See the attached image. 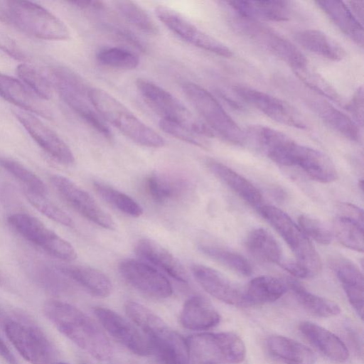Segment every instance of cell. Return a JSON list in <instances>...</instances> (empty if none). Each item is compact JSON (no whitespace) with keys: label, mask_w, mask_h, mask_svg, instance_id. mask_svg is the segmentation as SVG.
<instances>
[{"label":"cell","mask_w":364,"mask_h":364,"mask_svg":"<svg viewBox=\"0 0 364 364\" xmlns=\"http://www.w3.org/2000/svg\"><path fill=\"white\" fill-rule=\"evenodd\" d=\"M159 20L171 31L188 43L219 56L230 58L232 50L218 39L205 33L177 11L164 6L155 9Z\"/></svg>","instance_id":"cell-12"},{"label":"cell","mask_w":364,"mask_h":364,"mask_svg":"<svg viewBox=\"0 0 364 364\" xmlns=\"http://www.w3.org/2000/svg\"><path fill=\"white\" fill-rule=\"evenodd\" d=\"M50 181L62 198L82 217L105 229H115L112 217L73 181L60 175H53Z\"/></svg>","instance_id":"cell-14"},{"label":"cell","mask_w":364,"mask_h":364,"mask_svg":"<svg viewBox=\"0 0 364 364\" xmlns=\"http://www.w3.org/2000/svg\"><path fill=\"white\" fill-rule=\"evenodd\" d=\"M43 311L62 334L92 357L106 360L112 355L108 338L80 309L61 301L49 300L44 304Z\"/></svg>","instance_id":"cell-1"},{"label":"cell","mask_w":364,"mask_h":364,"mask_svg":"<svg viewBox=\"0 0 364 364\" xmlns=\"http://www.w3.org/2000/svg\"><path fill=\"white\" fill-rule=\"evenodd\" d=\"M55 364H68V363H63V362H58V363H55Z\"/></svg>","instance_id":"cell-56"},{"label":"cell","mask_w":364,"mask_h":364,"mask_svg":"<svg viewBox=\"0 0 364 364\" xmlns=\"http://www.w3.org/2000/svg\"><path fill=\"white\" fill-rule=\"evenodd\" d=\"M287 289V284L279 278L271 276L255 277L250 282L245 291L247 306L274 302Z\"/></svg>","instance_id":"cell-35"},{"label":"cell","mask_w":364,"mask_h":364,"mask_svg":"<svg viewBox=\"0 0 364 364\" xmlns=\"http://www.w3.org/2000/svg\"><path fill=\"white\" fill-rule=\"evenodd\" d=\"M50 82L65 104L93 129L108 140L113 135L103 118L92 105L89 91L91 87L73 70L61 66L52 68Z\"/></svg>","instance_id":"cell-5"},{"label":"cell","mask_w":364,"mask_h":364,"mask_svg":"<svg viewBox=\"0 0 364 364\" xmlns=\"http://www.w3.org/2000/svg\"><path fill=\"white\" fill-rule=\"evenodd\" d=\"M69 3L82 10L102 11L105 8V4L101 1L77 0Z\"/></svg>","instance_id":"cell-54"},{"label":"cell","mask_w":364,"mask_h":364,"mask_svg":"<svg viewBox=\"0 0 364 364\" xmlns=\"http://www.w3.org/2000/svg\"><path fill=\"white\" fill-rule=\"evenodd\" d=\"M0 356L7 363V364H19L15 356L0 337Z\"/></svg>","instance_id":"cell-55"},{"label":"cell","mask_w":364,"mask_h":364,"mask_svg":"<svg viewBox=\"0 0 364 364\" xmlns=\"http://www.w3.org/2000/svg\"><path fill=\"white\" fill-rule=\"evenodd\" d=\"M299 226L304 233L318 243L328 245L333 240V233L320 220L302 214L298 218Z\"/></svg>","instance_id":"cell-48"},{"label":"cell","mask_w":364,"mask_h":364,"mask_svg":"<svg viewBox=\"0 0 364 364\" xmlns=\"http://www.w3.org/2000/svg\"><path fill=\"white\" fill-rule=\"evenodd\" d=\"M115 7L122 16L141 31L156 36L159 28L149 14L139 4L132 1H115Z\"/></svg>","instance_id":"cell-41"},{"label":"cell","mask_w":364,"mask_h":364,"mask_svg":"<svg viewBox=\"0 0 364 364\" xmlns=\"http://www.w3.org/2000/svg\"><path fill=\"white\" fill-rule=\"evenodd\" d=\"M338 215L352 220L363 226V210L352 203H339L338 205Z\"/></svg>","instance_id":"cell-51"},{"label":"cell","mask_w":364,"mask_h":364,"mask_svg":"<svg viewBox=\"0 0 364 364\" xmlns=\"http://www.w3.org/2000/svg\"><path fill=\"white\" fill-rule=\"evenodd\" d=\"M122 278L140 292L156 299L171 296L173 289L169 281L149 264L134 259H126L119 264Z\"/></svg>","instance_id":"cell-15"},{"label":"cell","mask_w":364,"mask_h":364,"mask_svg":"<svg viewBox=\"0 0 364 364\" xmlns=\"http://www.w3.org/2000/svg\"><path fill=\"white\" fill-rule=\"evenodd\" d=\"M136 87L146 104L161 117V119L173 122L191 128L198 134L212 137L213 132L169 92L144 78L136 81Z\"/></svg>","instance_id":"cell-7"},{"label":"cell","mask_w":364,"mask_h":364,"mask_svg":"<svg viewBox=\"0 0 364 364\" xmlns=\"http://www.w3.org/2000/svg\"><path fill=\"white\" fill-rule=\"evenodd\" d=\"M230 23L237 33L261 46L289 65L293 70L308 65L306 56L294 43L259 22L242 16L234 11Z\"/></svg>","instance_id":"cell-8"},{"label":"cell","mask_w":364,"mask_h":364,"mask_svg":"<svg viewBox=\"0 0 364 364\" xmlns=\"http://www.w3.org/2000/svg\"><path fill=\"white\" fill-rule=\"evenodd\" d=\"M191 271L200 287L214 298L232 306H247L245 292L217 270L195 264Z\"/></svg>","instance_id":"cell-20"},{"label":"cell","mask_w":364,"mask_h":364,"mask_svg":"<svg viewBox=\"0 0 364 364\" xmlns=\"http://www.w3.org/2000/svg\"><path fill=\"white\" fill-rule=\"evenodd\" d=\"M0 166L21 181L24 188L46 194L47 188L42 180L21 163L11 159L0 157Z\"/></svg>","instance_id":"cell-44"},{"label":"cell","mask_w":364,"mask_h":364,"mask_svg":"<svg viewBox=\"0 0 364 364\" xmlns=\"http://www.w3.org/2000/svg\"><path fill=\"white\" fill-rule=\"evenodd\" d=\"M114 33L119 39L134 47L140 52H147L148 46L146 42L132 31L124 27H117L114 28Z\"/></svg>","instance_id":"cell-49"},{"label":"cell","mask_w":364,"mask_h":364,"mask_svg":"<svg viewBox=\"0 0 364 364\" xmlns=\"http://www.w3.org/2000/svg\"><path fill=\"white\" fill-rule=\"evenodd\" d=\"M294 38L304 49L327 59L338 61L346 55L341 44L321 31H299L294 33Z\"/></svg>","instance_id":"cell-34"},{"label":"cell","mask_w":364,"mask_h":364,"mask_svg":"<svg viewBox=\"0 0 364 364\" xmlns=\"http://www.w3.org/2000/svg\"><path fill=\"white\" fill-rule=\"evenodd\" d=\"M14 114L33 139L53 159L64 165L75 162L74 154L68 145L35 114L23 110H16Z\"/></svg>","instance_id":"cell-19"},{"label":"cell","mask_w":364,"mask_h":364,"mask_svg":"<svg viewBox=\"0 0 364 364\" xmlns=\"http://www.w3.org/2000/svg\"><path fill=\"white\" fill-rule=\"evenodd\" d=\"M186 341L190 356L200 364H237L245 358L242 340L232 332L193 334Z\"/></svg>","instance_id":"cell-9"},{"label":"cell","mask_w":364,"mask_h":364,"mask_svg":"<svg viewBox=\"0 0 364 364\" xmlns=\"http://www.w3.org/2000/svg\"><path fill=\"white\" fill-rule=\"evenodd\" d=\"M191 184L183 176L155 172L144 181V189L149 198L158 204H166L182 199L188 194Z\"/></svg>","instance_id":"cell-22"},{"label":"cell","mask_w":364,"mask_h":364,"mask_svg":"<svg viewBox=\"0 0 364 364\" xmlns=\"http://www.w3.org/2000/svg\"><path fill=\"white\" fill-rule=\"evenodd\" d=\"M287 284L299 303L311 314L322 318H330L341 313L340 306L336 303L309 292L296 280L288 279Z\"/></svg>","instance_id":"cell-37"},{"label":"cell","mask_w":364,"mask_h":364,"mask_svg":"<svg viewBox=\"0 0 364 364\" xmlns=\"http://www.w3.org/2000/svg\"><path fill=\"white\" fill-rule=\"evenodd\" d=\"M124 310L130 321L146 336L151 353L163 364H188L191 356L186 340L162 318L136 301H127Z\"/></svg>","instance_id":"cell-2"},{"label":"cell","mask_w":364,"mask_h":364,"mask_svg":"<svg viewBox=\"0 0 364 364\" xmlns=\"http://www.w3.org/2000/svg\"><path fill=\"white\" fill-rule=\"evenodd\" d=\"M182 89L202 120L215 134L232 144L245 143L246 134L211 93L192 82H184Z\"/></svg>","instance_id":"cell-6"},{"label":"cell","mask_w":364,"mask_h":364,"mask_svg":"<svg viewBox=\"0 0 364 364\" xmlns=\"http://www.w3.org/2000/svg\"><path fill=\"white\" fill-rule=\"evenodd\" d=\"M16 73L21 81L40 99L46 100L51 97L50 82L36 69L22 63L17 66Z\"/></svg>","instance_id":"cell-45"},{"label":"cell","mask_w":364,"mask_h":364,"mask_svg":"<svg viewBox=\"0 0 364 364\" xmlns=\"http://www.w3.org/2000/svg\"><path fill=\"white\" fill-rule=\"evenodd\" d=\"M136 255L181 283H188V275L182 264L168 250L158 242L147 238L138 240L135 245Z\"/></svg>","instance_id":"cell-23"},{"label":"cell","mask_w":364,"mask_h":364,"mask_svg":"<svg viewBox=\"0 0 364 364\" xmlns=\"http://www.w3.org/2000/svg\"><path fill=\"white\" fill-rule=\"evenodd\" d=\"M96 59L102 65L124 70H132L139 64L138 55L126 48L106 47L96 54Z\"/></svg>","instance_id":"cell-42"},{"label":"cell","mask_w":364,"mask_h":364,"mask_svg":"<svg viewBox=\"0 0 364 364\" xmlns=\"http://www.w3.org/2000/svg\"><path fill=\"white\" fill-rule=\"evenodd\" d=\"M205 164L215 177L253 208L259 211L265 205L259 191L244 176L212 159H207Z\"/></svg>","instance_id":"cell-24"},{"label":"cell","mask_w":364,"mask_h":364,"mask_svg":"<svg viewBox=\"0 0 364 364\" xmlns=\"http://www.w3.org/2000/svg\"><path fill=\"white\" fill-rule=\"evenodd\" d=\"M328 264L341 282L348 299L358 316L363 318L364 279L357 266L342 256H333Z\"/></svg>","instance_id":"cell-21"},{"label":"cell","mask_w":364,"mask_h":364,"mask_svg":"<svg viewBox=\"0 0 364 364\" xmlns=\"http://www.w3.org/2000/svg\"><path fill=\"white\" fill-rule=\"evenodd\" d=\"M346 109L353 115L356 122L363 123V89L360 87L354 92L351 100L346 105Z\"/></svg>","instance_id":"cell-50"},{"label":"cell","mask_w":364,"mask_h":364,"mask_svg":"<svg viewBox=\"0 0 364 364\" xmlns=\"http://www.w3.org/2000/svg\"><path fill=\"white\" fill-rule=\"evenodd\" d=\"M199 250L208 257L242 276L252 274L249 262L240 254L222 246L213 244H200Z\"/></svg>","instance_id":"cell-38"},{"label":"cell","mask_w":364,"mask_h":364,"mask_svg":"<svg viewBox=\"0 0 364 364\" xmlns=\"http://www.w3.org/2000/svg\"><path fill=\"white\" fill-rule=\"evenodd\" d=\"M332 230L333 235L343 246L356 252H363V226L337 215L333 220Z\"/></svg>","instance_id":"cell-40"},{"label":"cell","mask_w":364,"mask_h":364,"mask_svg":"<svg viewBox=\"0 0 364 364\" xmlns=\"http://www.w3.org/2000/svg\"><path fill=\"white\" fill-rule=\"evenodd\" d=\"M3 22L43 40L70 38V31L63 21L46 8L31 1H6Z\"/></svg>","instance_id":"cell-4"},{"label":"cell","mask_w":364,"mask_h":364,"mask_svg":"<svg viewBox=\"0 0 364 364\" xmlns=\"http://www.w3.org/2000/svg\"><path fill=\"white\" fill-rule=\"evenodd\" d=\"M279 265L290 274L301 279L312 277L310 272L296 260H282Z\"/></svg>","instance_id":"cell-53"},{"label":"cell","mask_w":364,"mask_h":364,"mask_svg":"<svg viewBox=\"0 0 364 364\" xmlns=\"http://www.w3.org/2000/svg\"><path fill=\"white\" fill-rule=\"evenodd\" d=\"M0 97L27 112L50 117L48 107L21 81L0 73Z\"/></svg>","instance_id":"cell-25"},{"label":"cell","mask_w":364,"mask_h":364,"mask_svg":"<svg viewBox=\"0 0 364 364\" xmlns=\"http://www.w3.org/2000/svg\"><path fill=\"white\" fill-rule=\"evenodd\" d=\"M220 316L205 298L193 296L186 301L179 315V321L186 328L203 331L217 326Z\"/></svg>","instance_id":"cell-28"},{"label":"cell","mask_w":364,"mask_h":364,"mask_svg":"<svg viewBox=\"0 0 364 364\" xmlns=\"http://www.w3.org/2000/svg\"><path fill=\"white\" fill-rule=\"evenodd\" d=\"M7 222L23 237L52 256L66 262L73 261L77 257L73 245L38 218L19 213L9 216Z\"/></svg>","instance_id":"cell-11"},{"label":"cell","mask_w":364,"mask_h":364,"mask_svg":"<svg viewBox=\"0 0 364 364\" xmlns=\"http://www.w3.org/2000/svg\"><path fill=\"white\" fill-rule=\"evenodd\" d=\"M24 194L29 203L43 215L65 226H73L71 218L46 197V194L24 188Z\"/></svg>","instance_id":"cell-43"},{"label":"cell","mask_w":364,"mask_h":364,"mask_svg":"<svg viewBox=\"0 0 364 364\" xmlns=\"http://www.w3.org/2000/svg\"><path fill=\"white\" fill-rule=\"evenodd\" d=\"M299 330L323 355L336 363H343L349 356L345 343L334 333L311 321H302Z\"/></svg>","instance_id":"cell-26"},{"label":"cell","mask_w":364,"mask_h":364,"mask_svg":"<svg viewBox=\"0 0 364 364\" xmlns=\"http://www.w3.org/2000/svg\"><path fill=\"white\" fill-rule=\"evenodd\" d=\"M246 246L258 260L278 264L282 261V251L277 240L264 228H256L247 235Z\"/></svg>","instance_id":"cell-36"},{"label":"cell","mask_w":364,"mask_h":364,"mask_svg":"<svg viewBox=\"0 0 364 364\" xmlns=\"http://www.w3.org/2000/svg\"><path fill=\"white\" fill-rule=\"evenodd\" d=\"M89 97L103 119L132 141L151 148H160L165 145L166 141L161 134L144 123L123 103L106 91L91 87Z\"/></svg>","instance_id":"cell-3"},{"label":"cell","mask_w":364,"mask_h":364,"mask_svg":"<svg viewBox=\"0 0 364 364\" xmlns=\"http://www.w3.org/2000/svg\"><path fill=\"white\" fill-rule=\"evenodd\" d=\"M232 89L242 100L272 119L300 129L307 128L301 113L284 100L246 85H238Z\"/></svg>","instance_id":"cell-13"},{"label":"cell","mask_w":364,"mask_h":364,"mask_svg":"<svg viewBox=\"0 0 364 364\" xmlns=\"http://www.w3.org/2000/svg\"><path fill=\"white\" fill-rule=\"evenodd\" d=\"M4 331L18 353L31 364H50L52 349L50 342L38 328L9 321Z\"/></svg>","instance_id":"cell-16"},{"label":"cell","mask_w":364,"mask_h":364,"mask_svg":"<svg viewBox=\"0 0 364 364\" xmlns=\"http://www.w3.org/2000/svg\"><path fill=\"white\" fill-rule=\"evenodd\" d=\"M159 127L166 134L183 141L203 149H207L209 146L208 141L206 139L207 137L198 134L186 126L160 119Z\"/></svg>","instance_id":"cell-47"},{"label":"cell","mask_w":364,"mask_h":364,"mask_svg":"<svg viewBox=\"0 0 364 364\" xmlns=\"http://www.w3.org/2000/svg\"><path fill=\"white\" fill-rule=\"evenodd\" d=\"M239 15L254 21H286L291 9L284 1H230L226 2Z\"/></svg>","instance_id":"cell-27"},{"label":"cell","mask_w":364,"mask_h":364,"mask_svg":"<svg viewBox=\"0 0 364 364\" xmlns=\"http://www.w3.org/2000/svg\"><path fill=\"white\" fill-rule=\"evenodd\" d=\"M258 212L284 240L296 260L312 277L316 275L321 269V258L299 226L287 214L275 206L264 205Z\"/></svg>","instance_id":"cell-10"},{"label":"cell","mask_w":364,"mask_h":364,"mask_svg":"<svg viewBox=\"0 0 364 364\" xmlns=\"http://www.w3.org/2000/svg\"><path fill=\"white\" fill-rule=\"evenodd\" d=\"M0 49H1L10 56H12L16 59L23 60L26 58L24 53L15 43V42L1 30Z\"/></svg>","instance_id":"cell-52"},{"label":"cell","mask_w":364,"mask_h":364,"mask_svg":"<svg viewBox=\"0 0 364 364\" xmlns=\"http://www.w3.org/2000/svg\"><path fill=\"white\" fill-rule=\"evenodd\" d=\"M294 166L322 183H330L338 178L336 166L331 159L321 151L304 145H300Z\"/></svg>","instance_id":"cell-29"},{"label":"cell","mask_w":364,"mask_h":364,"mask_svg":"<svg viewBox=\"0 0 364 364\" xmlns=\"http://www.w3.org/2000/svg\"><path fill=\"white\" fill-rule=\"evenodd\" d=\"M267 345L270 353L286 364H315L317 360L311 348L286 336H272Z\"/></svg>","instance_id":"cell-32"},{"label":"cell","mask_w":364,"mask_h":364,"mask_svg":"<svg viewBox=\"0 0 364 364\" xmlns=\"http://www.w3.org/2000/svg\"><path fill=\"white\" fill-rule=\"evenodd\" d=\"M93 188L96 193L108 203L122 213L134 218L143 213L141 206L132 197L102 182L95 181Z\"/></svg>","instance_id":"cell-39"},{"label":"cell","mask_w":364,"mask_h":364,"mask_svg":"<svg viewBox=\"0 0 364 364\" xmlns=\"http://www.w3.org/2000/svg\"><path fill=\"white\" fill-rule=\"evenodd\" d=\"M309 106L331 129L352 141H360L358 124L331 103L323 100H316L310 101Z\"/></svg>","instance_id":"cell-31"},{"label":"cell","mask_w":364,"mask_h":364,"mask_svg":"<svg viewBox=\"0 0 364 364\" xmlns=\"http://www.w3.org/2000/svg\"><path fill=\"white\" fill-rule=\"evenodd\" d=\"M59 270L92 296L105 298L112 290L109 278L101 271L84 265H61Z\"/></svg>","instance_id":"cell-30"},{"label":"cell","mask_w":364,"mask_h":364,"mask_svg":"<svg viewBox=\"0 0 364 364\" xmlns=\"http://www.w3.org/2000/svg\"><path fill=\"white\" fill-rule=\"evenodd\" d=\"M247 137L255 142L274 162L285 166H294L300 144L285 134L262 125L247 129Z\"/></svg>","instance_id":"cell-18"},{"label":"cell","mask_w":364,"mask_h":364,"mask_svg":"<svg viewBox=\"0 0 364 364\" xmlns=\"http://www.w3.org/2000/svg\"><path fill=\"white\" fill-rule=\"evenodd\" d=\"M93 311L102 328L131 352L140 356L151 354L146 336L132 322L108 308L97 306Z\"/></svg>","instance_id":"cell-17"},{"label":"cell","mask_w":364,"mask_h":364,"mask_svg":"<svg viewBox=\"0 0 364 364\" xmlns=\"http://www.w3.org/2000/svg\"><path fill=\"white\" fill-rule=\"evenodd\" d=\"M294 71L298 77L309 88L337 104L341 103L340 96L334 87L321 75L312 70L308 65Z\"/></svg>","instance_id":"cell-46"},{"label":"cell","mask_w":364,"mask_h":364,"mask_svg":"<svg viewBox=\"0 0 364 364\" xmlns=\"http://www.w3.org/2000/svg\"><path fill=\"white\" fill-rule=\"evenodd\" d=\"M316 3L342 33L356 44L363 45V26L344 2L330 0Z\"/></svg>","instance_id":"cell-33"}]
</instances>
